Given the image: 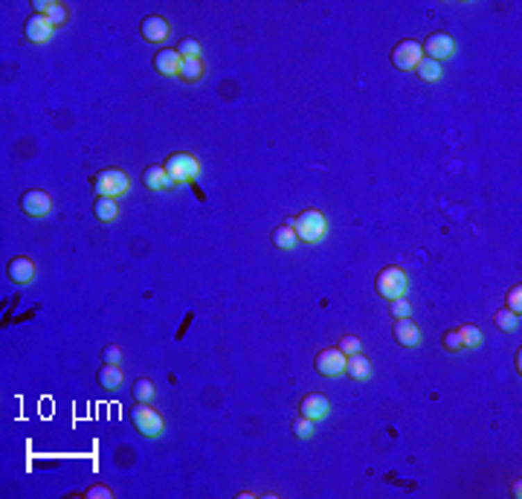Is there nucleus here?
I'll return each instance as SVG.
<instances>
[{"label":"nucleus","instance_id":"f257e3e1","mask_svg":"<svg viewBox=\"0 0 522 499\" xmlns=\"http://www.w3.org/2000/svg\"><path fill=\"white\" fill-rule=\"evenodd\" d=\"M285 223H290L302 244H319V241L325 238V232H328V221H325V215L319 212V209H305V212H299L296 218H290Z\"/></svg>","mask_w":522,"mask_h":499},{"label":"nucleus","instance_id":"f03ea898","mask_svg":"<svg viewBox=\"0 0 522 499\" xmlns=\"http://www.w3.org/2000/svg\"><path fill=\"white\" fill-rule=\"evenodd\" d=\"M374 287H378V294L383 299H401L406 296V291H410V276H406V270L403 267H383L378 273V279H374Z\"/></svg>","mask_w":522,"mask_h":499},{"label":"nucleus","instance_id":"7ed1b4c3","mask_svg":"<svg viewBox=\"0 0 522 499\" xmlns=\"http://www.w3.org/2000/svg\"><path fill=\"white\" fill-rule=\"evenodd\" d=\"M93 189H96V198H122L128 195L130 189V177L122 169H105L93 177Z\"/></svg>","mask_w":522,"mask_h":499},{"label":"nucleus","instance_id":"20e7f679","mask_svg":"<svg viewBox=\"0 0 522 499\" xmlns=\"http://www.w3.org/2000/svg\"><path fill=\"white\" fill-rule=\"evenodd\" d=\"M166 171H169V177H171L174 186H183V183L198 180L201 163H198V157H194V154L177 151V154H171V157L166 160Z\"/></svg>","mask_w":522,"mask_h":499},{"label":"nucleus","instance_id":"39448f33","mask_svg":"<svg viewBox=\"0 0 522 499\" xmlns=\"http://www.w3.org/2000/svg\"><path fill=\"white\" fill-rule=\"evenodd\" d=\"M130 421H134L137 432L145 439H160L162 436V418L151 404H137L130 409Z\"/></svg>","mask_w":522,"mask_h":499},{"label":"nucleus","instance_id":"423d86ee","mask_svg":"<svg viewBox=\"0 0 522 499\" xmlns=\"http://www.w3.org/2000/svg\"><path fill=\"white\" fill-rule=\"evenodd\" d=\"M421 58H423L421 41L406 38V41H401L395 46V50H392V67H395V70H415L421 64Z\"/></svg>","mask_w":522,"mask_h":499},{"label":"nucleus","instance_id":"0eeeda50","mask_svg":"<svg viewBox=\"0 0 522 499\" xmlns=\"http://www.w3.org/2000/svg\"><path fill=\"white\" fill-rule=\"evenodd\" d=\"M421 46H423V58H432L438 64L455 56V41H453V35H447V32H432Z\"/></svg>","mask_w":522,"mask_h":499},{"label":"nucleus","instance_id":"6e6552de","mask_svg":"<svg viewBox=\"0 0 522 499\" xmlns=\"http://www.w3.org/2000/svg\"><path fill=\"white\" fill-rule=\"evenodd\" d=\"M21 209H24V215L29 218H47L53 212V198L47 195V192L41 189H29L21 195Z\"/></svg>","mask_w":522,"mask_h":499},{"label":"nucleus","instance_id":"1a4fd4ad","mask_svg":"<svg viewBox=\"0 0 522 499\" xmlns=\"http://www.w3.org/2000/svg\"><path fill=\"white\" fill-rule=\"evenodd\" d=\"M317 372L322 378H337V375H346V354H342L339 348H322L317 354Z\"/></svg>","mask_w":522,"mask_h":499},{"label":"nucleus","instance_id":"9d476101","mask_svg":"<svg viewBox=\"0 0 522 499\" xmlns=\"http://www.w3.org/2000/svg\"><path fill=\"white\" fill-rule=\"evenodd\" d=\"M140 35H142V41H149V44H162V41H169V35H171V24L162 18V15H149V18L140 24Z\"/></svg>","mask_w":522,"mask_h":499},{"label":"nucleus","instance_id":"9b49d317","mask_svg":"<svg viewBox=\"0 0 522 499\" xmlns=\"http://www.w3.org/2000/svg\"><path fill=\"white\" fill-rule=\"evenodd\" d=\"M53 32H56V26L47 21V15H29L24 24V35L29 44H47L53 38Z\"/></svg>","mask_w":522,"mask_h":499},{"label":"nucleus","instance_id":"f8f14e48","mask_svg":"<svg viewBox=\"0 0 522 499\" xmlns=\"http://www.w3.org/2000/svg\"><path fill=\"white\" fill-rule=\"evenodd\" d=\"M6 276H9L15 285H29V282H35V276H38L35 262L26 259V255H15V259L6 264Z\"/></svg>","mask_w":522,"mask_h":499},{"label":"nucleus","instance_id":"ddd939ff","mask_svg":"<svg viewBox=\"0 0 522 499\" xmlns=\"http://www.w3.org/2000/svg\"><path fill=\"white\" fill-rule=\"evenodd\" d=\"M392 334H395V340L403 348H418L421 346V328H418L415 319H410V316L395 319V328H392Z\"/></svg>","mask_w":522,"mask_h":499},{"label":"nucleus","instance_id":"4468645a","mask_svg":"<svg viewBox=\"0 0 522 499\" xmlns=\"http://www.w3.org/2000/svg\"><path fill=\"white\" fill-rule=\"evenodd\" d=\"M299 412L305 418H311V421L317 424V421H322V418L331 415V400L325 398V395H308V398H302Z\"/></svg>","mask_w":522,"mask_h":499},{"label":"nucleus","instance_id":"2eb2a0df","mask_svg":"<svg viewBox=\"0 0 522 499\" xmlns=\"http://www.w3.org/2000/svg\"><path fill=\"white\" fill-rule=\"evenodd\" d=\"M180 53H177V50H171V46H169V50H166V46H162V50H157V56H154V70L160 73V76H177V73H180Z\"/></svg>","mask_w":522,"mask_h":499},{"label":"nucleus","instance_id":"dca6fc26","mask_svg":"<svg viewBox=\"0 0 522 499\" xmlns=\"http://www.w3.org/2000/svg\"><path fill=\"white\" fill-rule=\"evenodd\" d=\"M346 375L351 380H357V383H363V380L371 378V363H369V357H366L363 351L348 354V357H346Z\"/></svg>","mask_w":522,"mask_h":499},{"label":"nucleus","instance_id":"f3484780","mask_svg":"<svg viewBox=\"0 0 522 499\" xmlns=\"http://www.w3.org/2000/svg\"><path fill=\"white\" fill-rule=\"evenodd\" d=\"M142 183H145V189H151V192H166V189L174 186L166 166H149L142 171Z\"/></svg>","mask_w":522,"mask_h":499},{"label":"nucleus","instance_id":"a211bd4d","mask_svg":"<svg viewBox=\"0 0 522 499\" xmlns=\"http://www.w3.org/2000/svg\"><path fill=\"white\" fill-rule=\"evenodd\" d=\"M122 380H125V372H122V366L105 363V366L99 369V386H102V389H108V392L119 389V386H122Z\"/></svg>","mask_w":522,"mask_h":499},{"label":"nucleus","instance_id":"6ab92c4d","mask_svg":"<svg viewBox=\"0 0 522 499\" xmlns=\"http://www.w3.org/2000/svg\"><path fill=\"white\" fill-rule=\"evenodd\" d=\"M177 78H183V82H189V85L201 82V78H203V58H183Z\"/></svg>","mask_w":522,"mask_h":499},{"label":"nucleus","instance_id":"aec40b11","mask_svg":"<svg viewBox=\"0 0 522 499\" xmlns=\"http://www.w3.org/2000/svg\"><path fill=\"white\" fill-rule=\"evenodd\" d=\"M415 73H418L421 82H441V78H444V67L438 61H432V58H421Z\"/></svg>","mask_w":522,"mask_h":499},{"label":"nucleus","instance_id":"412c9836","mask_svg":"<svg viewBox=\"0 0 522 499\" xmlns=\"http://www.w3.org/2000/svg\"><path fill=\"white\" fill-rule=\"evenodd\" d=\"M296 244H299V238H296V232H293L290 223H282V227L273 230V247L276 250H293Z\"/></svg>","mask_w":522,"mask_h":499},{"label":"nucleus","instance_id":"4be33fe9","mask_svg":"<svg viewBox=\"0 0 522 499\" xmlns=\"http://www.w3.org/2000/svg\"><path fill=\"white\" fill-rule=\"evenodd\" d=\"M93 215L99 218V221H117L119 206H117V201H113V198H96V203H93Z\"/></svg>","mask_w":522,"mask_h":499},{"label":"nucleus","instance_id":"5701e85b","mask_svg":"<svg viewBox=\"0 0 522 499\" xmlns=\"http://www.w3.org/2000/svg\"><path fill=\"white\" fill-rule=\"evenodd\" d=\"M47 21H50L56 29L58 26H64V24H67V18H70V12H67V6H64V3H58V0H50V6H47Z\"/></svg>","mask_w":522,"mask_h":499},{"label":"nucleus","instance_id":"b1692460","mask_svg":"<svg viewBox=\"0 0 522 499\" xmlns=\"http://www.w3.org/2000/svg\"><path fill=\"white\" fill-rule=\"evenodd\" d=\"M154 383L149 380V378H140L137 383H134V400H137V404H151V400H154Z\"/></svg>","mask_w":522,"mask_h":499},{"label":"nucleus","instance_id":"393cba45","mask_svg":"<svg viewBox=\"0 0 522 499\" xmlns=\"http://www.w3.org/2000/svg\"><path fill=\"white\" fill-rule=\"evenodd\" d=\"M290 432H293L296 439H302V441L314 439V421H311V418H305V415H299L296 421L290 424Z\"/></svg>","mask_w":522,"mask_h":499},{"label":"nucleus","instance_id":"a878e982","mask_svg":"<svg viewBox=\"0 0 522 499\" xmlns=\"http://www.w3.org/2000/svg\"><path fill=\"white\" fill-rule=\"evenodd\" d=\"M494 323H496L499 331H516V328H519V316H516L514 311H508V308H502V311L494 316Z\"/></svg>","mask_w":522,"mask_h":499},{"label":"nucleus","instance_id":"bb28decb","mask_svg":"<svg viewBox=\"0 0 522 499\" xmlns=\"http://www.w3.org/2000/svg\"><path fill=\"white\" fill-rule=\"evenodd\" d=\"M459 334H462L464 348H479V346H482V331H479V325H462Z\"/></svg>","mask_w":522,"mask_h":499},{"label":"nucleus","instance_id":"cd10ccee","mask_svg":"<svg viewBox=\"0 0 522 499\" xmlns=\"http://www.w3.org/2000/svg\"><path fill=\"white\" fill-rule=\"evenodd\" d=\"M177 53H180V58H201V41L189 35L177 44Z\"/></svg>","mask_w":522,"mask_h":499},{"label":"nucleus","instance_id":"c85d7f7f","mask_svg":"<svg viewBox=\"0 0 522 499\" xmlns=\"http://www.w3.org/2000/svg\"><path fill=\"white\" fill-rule=\"evenodd\" d=\"M441 348H444V351H462V348H464L459 328H455V331H444V334H441Z\"/></svg>","mask_w":522,"mask_h":499},{"label":"nucleus","instance_id":"c756f323","mask_svg":"<svg viewBox=\"0 0 522 499\" xmlns=\"http://www.w3.org/2000/svg\"><path fill=\"white\" fill-rule=\"evenodd\" d=\"M389 311H392V316H395V319H403V316H412V305L406 302V296H401V299H392L389 302Z\"/></svg>","mask_w":522,"mask_h":499},{"label":"nucleus","instance_id":"7c9ffc66","mask_svg":"<svg viewBox=\"0 0 522 499\" xmlns=\"http://www.w3.org/2000/svg\"><path fill=\"white\" fill-rule=\"evenodd\" d=\"M505 299H508V311H514V314L519 316V314H522V285H514Z\"/></svg>","mask_w":522,"mask_h":499},{"label":"nucleus","instance_id":"2f4dec72","mask_svg":"<svg viewBox=\"0 0 522 499\" xmlns=\"http://www.w3.org/2000/svg\"><path fill=\"white\" fill-rule=\"evenodd\" d=\"M342 354H346V357H348V354H357V351H360L363 348V343H360V337H342V340H339V346H337Z\"/></svg>","mask_w":522,"mask_h":499},{"label":"nucleus","instance_id":"473e14b6","mask_svg":"<svg viewBox=\"0 0 522 499\" xmlns=\"http://www.w3.org/2000/svg\"><path fill=\"white\" fill-rule=\"evenodd\" d=\"M105 363H113V366H122V348L119 346H108L105 354H102Z\"/></svg>","mask_w":522,"mask_h":499},{"label":"nucleus","instance_id":"72a5a7b5","mask_svg":"<svg viewBox=\"0 0 522 499\" xmlns=\"http://www.w3.org/2000/svg\"><path fill=\"white\" fill-rule=\"evenodd\" d=\"M87 496H90V499H110L113 491L105 488V485H93V488H87Z\"/></svg>","mask_w":522,"mask_h":499}]
</instances>
